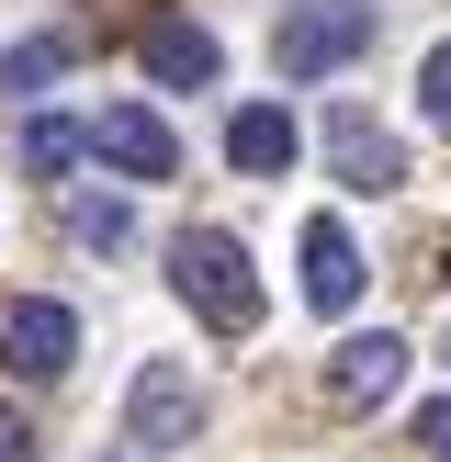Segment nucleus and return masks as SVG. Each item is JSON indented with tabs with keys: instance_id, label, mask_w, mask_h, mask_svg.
Here are the masks:
<instances>
[{
	"instance_id": "nucleus-14",
	"label": "nucleus",
	"mask_w": 451,
	"mask_h": 462,
	"mask_svg": "<svg viewBox=\"0 0 451 462\" xmlns=\"http://www.w3.org/2000/svg\"><path fill=\"white\" fill-rule=\"evenodd\" d=\"M418 113L451 135V45H428V68H418Z\"/></svg>"
},
{
	"instance_id": "nucleus-11",
	"label": "nucleus",
	"mask_w": 451,
	"mask_h": 462,
	"mask_svg": "<svg viewBox=\"0 0 451 462\" xmlns=\"http://www.w3.org/2000/svg\"><path fill=\"white\" fill-rule=\"evenodd\" d=\"M90 158V125H68V113H23V170L34 180H68Z\"/></svg>"
},
{
	"instance_id": "nucleus-1",
	"label": "nucleus",
	"mask_w": 451,
	"mask_h": 462,
	"mask_svg": "<svg viewBox=\"0 0 451 462\" xmlns=\"http://www.w3.org/2000/svg\"><path fill=\"white\" fill-rule=\"evenodd\" d=\"M170 282H180V305H192L203 328H226V338L260 328V271H248V248L226 237V226H180L170 237Z\"/></svg>"
},
{
	"instance_id": "nucleus-12",
	"label": "nucleus",
	"mask_w": 451,
	"mask_h": 462,
	"mask_svg": "<svg viewBox=\"0 0 451 462\" xmlns=\"http://www.w3.org/2000/svg\"><path fill=\"white\" fill-rule=\"evenodd\" d=\"M79 68V34H23V45H0V90H45V79H68Z\"/></svg>"
},
{
	"instance_id": "nucleus-15",
	"label": "nucleus",
	"mask_w": 451,
	"mask_h": 462,
	"mask_svg": "<svg viewBox=\"0 0 451 462\" xmlns=\"http://www.w3.org/2000/svg\"><path fill=\"white\" fill-rule=\"evenodd\" d=\"M418 462H451V395L418 406Z\"/></svg>"
},
{
	"instance_id": "nucleus-16",
	"label": "nucleus",
	"mask_w": 451,
	"mask_h": 462,
	"mask_svg": "<svg viewBox=\"0 0 451 462\" xmlns=\"http://www.w3.org/2000/svg\"><path fill=\"white\" fill-rule=\"evenodd\" d=\"M0 462H34V418L23 406H0Z\"/></svg>"
},
{
	"instance_id": "nucleus-5",
	"label": "nucleus",
	"mask_w": 451,
	"mask_h": 462,
	"mask_svg": "<svg viewBox=\"0 0 451 462\" xmlns=\"http://www.w3.org/2000/svg\"><path fill=\"white\" fill-rule=\"evenodd\" d=\"M395 383H406V338L361 328V338H338V350H327V406H338V418H373Z\"/></svg>"
},
{
	"instance_id": "nucleus-3",
	"label": "nucleus",
	"mask_w": 451,
	"mask_h": 462,
	"mask_svg": "<svg viewBox=\"0 0 451 462\" xmlns=\"http://www.w3.org/2000/svg\"><path fill=\"white\" fill-rule=\"evenodd\" d=\"M124 440L135 451H192L203 440V383L180 373V361H147V373L124 383Z\"/></svg>"
},
{
	"instance_id": "nucleus-13",
	"label": "nucleus",
	"mask_w": 451,
	"mask_h": 462,
	"mask_svg": "<svg viewBox=\"0 0 451 462\" xmlns=\"http://www.w3.org/2000/svg\"><path fill=\"white\" fill-rule=\"evenodd\" d=\"M68 237H79V248H124L135 215H124V203H79V215H68Z\"/></svg>"
},
{
	"instance_id": "nucleus-7",
	"label": "nucleus",
	"mask_w": 451,
	"mask_h": 462,
	"mask_svg": "<svg viewBox=\"0 0 451 462\" xmlns=\"http://www.w3.org/2000/svg\"><path fill=\"white\" fill-rule=\"evenodd\" d=\"M135 57H147V79H158V90H215V68H226V45L203 34L192 12H158L147 34H135Z\"/></svg>"
},
{
	"instance_id": "nucleus-4",
	"label": "nucleus",
	"mask_w": 451,
	"mask_h": 462,
	"mask_svg": "<svg viewBox=\"0 0 451 462\" xmlns=\"http://www.w3.org/2000/svg\"><path fill=\"white\" fill-rule=\"evenodd\" d=\"M0 361H12L23 383H68V373H79V316H68L57 293L0 305Z\"/></svg>"
},
{
	"instance_id": "nucleus-8",
	"label": "nucleus",
	"mask_w": 451,
	"mask_h": 462,
	"mask_svg": "<svg viewBox=\"0 0 451 462\" xmlns=\"http://www.w3.org/2000/svg\"><path fill=\"white\" fill-rule=\"evenodd\" d=\"M90 147H102V158H113L124 180H170V170H180V135L158 125L147 102H113L102 125H90Z\"/></svg>"
},
{
	"instance_id": "nucleus-9",
	"label": "nucleus",
	"mask_w": 451,
	"mask_h": 462,
	"mask_svg": "<svg viewBox=\"0 0 451 462\" xmlns=\"http://www.w3.org/2000/svg\"><path fill=\"white\" fill-rule=\"evenodd\" d=\"M305 305H316V316H350V305H361V237H350L338 215L305 226Z\"/></svg>"
},
{
	"instance_id": "nucleus-6",
	"label": "nucleus",
	"mask_w": 451,
	"mask_h": 462,
	"mask_svg": "<svg viewBox=\"0 0 451 462\" xmlns=\"http://www.w3.org/2000/svg\"><path fill=\"white\" fill-rule=\"evenodd\" d=\"M327 170L350 180V192H406V147L373 125V113H350V102L327 113Z\"/></svg>"
},
{
	"instance_id": "nucleus-2",
	"label": "nucleus",
	"mask_w": 451,
	"mask_h": 462,
	"mask_svg": "<svg viewBox=\"0 0 451 462\" xmlns=\"http://www.w3.org/2000/svg\"><path fill=\"white\" fill-rule=\"evenodd\" d=\"M361 45H373V0H293L282 34H271V57H282V79H327Z\"/></svg>"
},
{
	"instance_id": "nucleus-10",
	"label": "nucleus",
	"mask_w": 451,
	"mask_h": 462,
	"mask_svg": "<svg viewBox=\"0 0 451 462\" xmlns=\"http://www.w3.org/2000/svg\"><path fill=\"white\" fill-rule=\"evenodd\" d=\"M293 147H305V135H293V113H282V102H248L237 125H226V158H237L248 180H282V170H293Z\"/></svg>"
},
{
	"instance_id": "nucleus-17",
	"label": "nucleus",
	"mask_w": 451,
	"mask_h": 462,
	"mask_svg": "<svg viewBox=\"0 0 451 462\" xmlns=\"http://www.w3.org/2000/svg\"><path fill=\"white\" fill-rule=\"evenodd\" d=\"M440 361H451V328H440Z\"/></svg>"
}]
</instances>
